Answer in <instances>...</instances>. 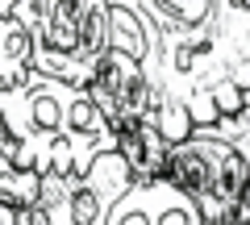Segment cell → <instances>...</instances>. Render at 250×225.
I'll return each mask as SVG.
<instances>
[{
	"label": "cell",
	"instance_id": "7a4b0ae2",
	"mask_svg": "<svg viewBox=\"0 0 250 225\" xmlns=\"http://www.w3.org/2000/svg\"><path fill=\"white\" fill-rule=\"evenodd\" d=\"M0 129L13 146L17 171L29 175H88L100 154L117 150V138L88 88L46 80L29 71L21 83L0 88Z\"/></svg>",
	"mask_w": 250,
	"mask_h": 225
},
{
	"label": "cell",
	"instance_id": "5b68a950",
	"mask_svg": "<svg viewBox=\"0 0 250 225\" xmlns=\"http://www.w3.org/2000/svg\"><path fill=\"white\" fill-rule=\"evenodd\" d=\"M134 184L121 154H100L88 175H42L38 196L17 208V225H104L108 208Z\"/></svg>",
	"mask_w": 250,
	"mask_h": 225
},
{
	"label": "cell",
	"instance_id": "52a82bcc",
	"mask_svg": "<svg viewBox=\"0 0 250 225\" xmlns=\"http://www.w3.org/2000/svg\"><path fill=\"white\" fill-rule=\"evenodd\" d=\"M104 225H205L196 205L167 180H134L125 196L108 208Z\"/></svg>",
	"mask_w": 250,
	"mask_h": 225
},
{
	"label": "cell",
	"instance_id": "ba28073f",
	"mask_svg": "<svg viewBox=\"0 0 250 225\" xmlns=\"http://www.w3.org/2000/svg\"><path fill=\"white\" fill-rule=\"evenodd\" d=\"M34 63V42H29V29L17 17L0 21V88H13L29 75Z\"/></svg>",
	"mask_w": 250,
	"mask_h": 225
},
{
	"label": "cell",
	"instance_id": "3957f363",
	"mask_svg": "<svg viewBox=\"0 0 250 225\" xmlns=\"http://www.w3.org/2000/svg\"><path fill=\"white\" fill-rule=\"evenodd\" d=\"M163 180L196 205L205 225H229L250 180V100L233 117H217L167 146Z\"/></svg>",
	"mask_w": 250,
	"mask_h": 225
},
{
	"label": "cell",
	"instance_id": "8fae6325",
	"mask_svg": "<svg viewBox=\"0 0 250 225\" xmlns=\"http://www.w3.org/2000/svg\"><path fill=\"white\" fill-rule=\"evenodd\" d=\"M0 225H17V208L0 200Z\"/></svg>",
	"mask_w": 250,
	"mask_h": 225
},
{
	"label": "cell",
	"instance_id": "4fadbf2b",
	"mask_svg": "<svg viewBox=\"0 0 250 225\" xmlns=\"http://www.w3.org/2000/svg\"><path fill=\"white\" fill-rule=\"evenodd\" d=\"M0 150H4V154L13 159V146H9V138H4V129H0Z\"/></svg>",
	"mask_w": 250,
	"mask_h": 225
},
{
	"label": "cell",
	"instance_id": "7c38bea8",
	"mask_svg": "<svg viewBox=\"0 0 250 225\" xmlns=\"http://www.w3.org/2000/svg\"><path fill=\"white\" fill-rule=\"evenodd\" d=\"M13 9H17V0H0V21L9 17V13H13Z\"/></svg>",
	"mask_w": 250,
	"mask_h": 225
},
{
	"label": "cell",
	"instance_id": "8992f818",
	"mask_svg": "<svg viewBox=\"0 0 250 225\" xmlns=\"http://www.w3.org/2000/svg\"><path fill=\"white\" fill-rule=\"evenodd\" d=\"M88 96L100 108V117L108 121L113 134H121L129 125H142V121H154L150 80H146L142 63L121 54V50H108L96 63V71L88 80Z\"/></svg>",
	"mask_w": 250,
	"mask_h": 225
},
{
	"label": "cell",
	"instance_id": "6da1fadb",
	"mask_svg": "<svg viewBox=\"0 0 250 225\" xmlns=\"http://www.w3.org/2000/svg\"><path fill=\"white\" fill-rule=\"evenodd\" d=\"M138 17L142 71L167 146L250 100V9L238 0H104Z\"/></svg>",
	"mask_w": 250,
	"mask_h": 225
},
{
	"label": "cell",
	"instance_id": "9c48e42d",
	"mask_svg": "<svg viewBox=\"0 0 250 225\" xmlns=\"http://www.w3.org/2000/svg\"><path fill=\"white\" fill-rule=\"evenodd\" d=\"M34 196H38V175L17 171V163L0 150V200L13 205V208H25Z\"/></svg>",
	"mask_w": 250,
	"mask_h": 225
},
{
	"label": "cell",
	"instance_id": "277c9868",
	"mask_svg": "<svg viewBox=\"0 0 250 225\" xmlns=\"http://www.w3.org/2000/svg\"><path fill=\"white\" fill-rule=\"evenodd\" d=\"M29 29L34 63L46 80L88 88L96 63L108 54V4L104 0H17L9 13Z\"/></svg>",
	"mask_w": 250,
	"mask_h": 225
},
{
	"label": "cell",
	"instance_id": "5bb4252c",
	"mask_svg": "<svg viewBox=\"0 0 250 225\" xmlns=\"http://www.w3.org/2000/svg\"><path fill=\"white\" fill-rule=\"evenodd\" d=\"M238 4H246V9H250V0H238Z\"/></svg>",
	"mask_w": 250,
	"mask_h": 225
},
{
	"label": "cell",
	"instance_id": "30bf717a",
	"mask_svg": "<svg viewBox=\"0 0 250 225\" xmlns=\"http://www.w3.org/2000/svg\"><path fill=\"white\" fill-rule=\"evenodd\" d=\"M229 221H246V225H250V180H246V188H242L238 208H233V217H229Z\"/></svg>",
	"mask_w": 250,
	"mask_h": 225
}]
</instances>
